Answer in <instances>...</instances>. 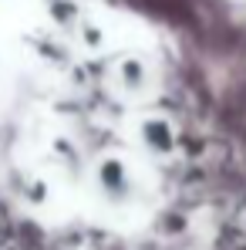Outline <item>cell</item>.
Instances as JSON below:
<instances>
[{"label": "cell", "mask_w": 246, "mask_h": 250, "mask_svg": "<svg viewBox=\"0 0 246 250\" xmlns=\"http://www.w3.org/2000/svg\"><path fill=\"white\" fill-rule=\"evenodd\" d=\"M98 179H101V189H105L108 196H115V200H125V196L132 193V172H128V166L118 163V159L101 163Z\"/></svg>", "instance_id": "6da1fadb"}]
</instances>
